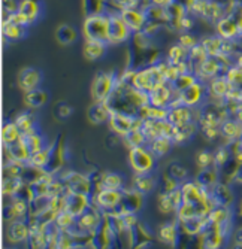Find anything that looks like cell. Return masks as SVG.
I'll use <instances>...</instances> for the list:
<instances>
[{"instance_id":"6da1fadb","label":"cell","mask_w":242,"mask_h":249,"mask_svg":"<svg viewBox=\"0 0 242 249\" xmlns=\"http://www.w3.org/2000/svg\"><path fill=\"white\" fill-rule=\"evenodd\" d=\"M57 176L63 180L68 193H78L87 196H92L94 193V182L92 179V175L66 169V170H60Z\"/></svg>"},{"instance_id":"7a4b0ae2","label":"cell","mask_w":242,"mask_h":249,"mask_svg":"<svg viewBox=\"0 0 242 249\" xmlns=\"http://www.w3.org/2000/svg\"><path fill=\"white\" fill-rule=\"evenodd\" d=\"M129 166L135 175H142V173H154L157 164V158L152 155V152L148 149L147 145L142 146H135L129 149L127 154Z\"/></svg>"},{"instance_id":"3957f363","label":"cell","mask_w":242,"mask_h":249,"mask_svg":"<svg viewBox=\"0 0 242 249\" xmlns=\"http://www.w3.org/2000/svg\"><path fill=\"white\" fill-rule=\"evenodd\" d=\"M82 35L85 39L102 40L108 43L109 35V14H92L87 15L82 24Z\"/></svg>"},{"instance_id":"277c9868","label":"cell","mask_w":242,"mask_h":249,"mask_svg":"<svg viewBox=\"0 0 242 249\" xmlns=\"http://www.w3.org/2000/svg\"><path fill=\"white\" fill-rule=\"evenodd\" d=\"M117 78L114 72H99L92 81L90 85V96L93 102H108L111 97Z\"/></svg>"},{"instance_id":"5b68a950","label":"cell","mask_w":242,"mask_h":249,"mask_svg":"<svg viewBox=\"0 0 242 249\" xmlns=\"http://www.w3.org/2000/svg\"><path fill=\"white\" fill-rule=\"evenodd\" d=\"M123 190H108L100 188L94 190L92 194V205L97 206L103 213L115 211L121 203H123Z\"/></svg>"},{"instance_id":"8992f818","label":"cell","mask_w":242,"mask_h":249,"mask_svg":"<svg viewBox=\"0 0 242 249\" xmlns=\"http://www.w3.org/2000/svg\"><path fill=\"white\" fill-rule=\"evenodd\" d=\"M30 236V224L29 219L17 218L11 222H6L5 239L8 245H23L29 242Z\"/></svg>"},{"instance_id":"52a82bcc","label":"cell","mask_w":242,"mask_h":249,"mask_svg":"<svg viewBox=\"0 0 242 249\" xmlns=\"http://www.w3.org/2000/svg\"><path fill=\"white\" fill-rule=\"evenodd\" d=\"M133 33L126 26V22L120 17V14H109V35L108 45H120L126 43L131 39Z\"/></svg>"},{"instance_id":"ba28073f","label":"cell","mask_w":242,"mask_h":249,"mask_svg":"<svg viewBox=\"0 0 242 249\" xmlns=\"http://www.w3.org/2000/svg\"><path fill=\"white\" fill-rule=\"evenodd\" d=\"M181 100L188 107H199L208 100V88L206 82H202L197 79L194 84H191L184 91H181Z\"/></svg>"},{"instance_id":"9c48e42d","label":"cell","mask_w":242,"mask_h":249,"mask_svg":"<svg viewBox=\"0 0 242 249\" xmlns=\"http://www.w3.org/2000/svg\"><path fill=\"white\" fill-rule=\"evenodd\" d=\"M42 81H43L42 71H39L37 67H32V66L23 67L17 75V87L24 94L32 91V89L39 88L42 85Z\"/></svg>"},{"instance_id":"30bf717a","label":"cell","mask_w":242,"mask_h":249,"mask_svg":"<svg viewBox=\"0 0 242 249\" xmlns=\"http://www.w3.org/2000/svg\"><path fill=\"white\" fill-rule=\"evenodd\" d=\"M156 237L163 245L177 248L180 245V239H181V230H180L178 219L173 218V221H166V222L160 224L156 231Z\"/></svg>"},{"instance_id":"8fae6325","label":"cell","mask_w":242,"mask_h":249,"mask_svg":"<svg viewBox=\"0 0 242 249\" xmlns=\"http://www.w3.org/2000/svg\"><path fill=\"white\" fill-rule=\"evenodd\" d=\"M120 17L123 18V21L126 22V26L130 29L131 33H138V32H142L147 21H148V17H147V12L141 8H127V9H123L120 12Z\"/></svg>"},{"instance_id":"7c38bea8","label":"cell","mask_w":242,"mask_h":249,"mask_svg":"<svg viewBox=\"0 0 242 249\" xmlns=\"http://www.w3.org/2000/svg\"><path fill=\"white\" fill-rule=\"evenodd\" d=\"M94 243H96V248H114L115 245H118V237H117V233L114 230V227L111 225L106 218H103L100 227L97 229L96 234H94Z\"/></svg>"},{"instance_id":"4fadbf2b","label":"cell","mask_w":242,"mask_h":249,"mask_svg":"<svg viewBox=\"0 0 242 249\" xmlns=\"http://www.w3.org/2000/svg\"><path fill=\"white\" fill-rule=\"evenodd\" d=\"M112 109L108 105V102H93L87 110V118L92 125H100L108 124L111 118Z\"/></svg>"},{"instance_id":"5bb4252c","label":"cell","mask_w":242,"mask_h":249,"mask_svg":"<svg viewBox=\"0 0 242 249\" xmlns=\"http://www.w3.org/2000/svg\"><path fill=\"white\" fill-rule=\"evenodd\" d=\"M94 182V190L108 188V190H123L124 188V178L117 172H103L97 173V176L92 175Z\"/></svg>"},{"instance_id":"9a60e30c","label":"cell","mask_w":242,"mask_h":249,"mask_svg":"<svg viewBox=\"0 0 242 249\" xmlns=\"http://www.w3.org/2000/svg\"><path fill=\"white\" fill-rule=\"evenodd\" d=\"M211 197L212 200L215 201L217 206H226V208H233L235 205V193H233V188L230 187V184L227 182H223V180H220V182L211 188Z\"/></svg>"},{"instance_id":"2e32d148","label":"cell","mask_w":242,"mask_h":249,"mask_svg":"<svg viewBox=\"0 0 242 249\" xmlns=\"http://www.w3.org/2000/svg\"><path fill=\"white\" fill-rule=\"evenodd\" d=\"M194 75L197 76V79L202 82H208L209 79L223 75V69L222 64L217 60V57H208L204 63H201L199 66H196L194 69Z\"/></svg>"},{"instance_id":"e0dca14e","label":"cell","mask_w":242,"mask_h":249,"mask_svg":"<svg viewBox=\"0 0 242 249\" xmlns=\"http://www.w3.org/2000/svg\"><path fill=\"white\" fill-rule=\"evenodd\" d=\"M215 30L217 35L220 37H223L226 40H232V39H238L241 37L242 32L239 29V24L235 17H232L230 14L223 17L218 22H215Z\"/></svg>"},{"instance_id":"ac0fdd59","label":"cell","mask_w":242,"mask_h":249,"mask_svg":"<svg viewBox=\"0 0 242 249\" xmlns=\"http://www.w3.org/2000/svg\"><path fill=\"white\" fill-rule=\"evenodd\" d=\"M3 151H5V163L8 161H19V163H29L32 152L29 151L26 142L21 138L19 141H17L15 143L11 145H3Z\"/></svg>"},{"instance_id":"d6986e66","label":"cell","mask_w":242,"mask_h":249,"mask_svg":"<svg viewBox=\"0 0 242 249\" xmlns=\"http://www.w3.org/2000/svg\"><path fill=\"white\" fill-rule=\"evenodd\" d=\"M123 203L124 205L131 211V212H135V213H139L145 205V194L141 193L139 190H136L135 187H124L123 188Z\"/></svg>"},{"instance_id":"ffe728a7","label":"cell","mask_w":242,"mask_h":249,"mask_svg":"<svg viewBox=\"0 0 242 249\" xmlns=\"http://www.w3.org/2000/svg\"><path fill=\"white\" fill-rule=\"evenodd\" d=\"M194 180L201 187L211 190L212 187H215L220 182V180H222V175H220V167L215 166V164H212V166H209L206 169H199V172H197Z\"/></svg>"},{"instance_id":"44dd1931","label":"cell","mask_w":242,"mask_h":249,"mask_svg":"<svg viewBox=\"0 0 242 249\" xmlns=\"http://www.w3.org/2000/svg\"><path fill=\"white\" fill-rule=\"evenodd\" d=\"M108 51V43L102 40H93V39H85L84 47H82V54L85 60L89 61H96L100 60L106 55Z\"/></svg>"},{"instance_id":"7402d4cb","label":"cell","mask_w":242,"mask_h":249,"mask_svg":"<svg viewBox=\"0 0 242 249\" xmlns=\"http://www.w3.org/2000/svg\"><path fill=\"white\" fill-rule=\"evenodd\" d=\"M131 187H135L136 190H139L141 193H144L145 196L147 194H151L154 190L157 188L159 185V178L152 173H142V175H135L133 173V178H131Z\"/></svg>"},{"instance_id":"603a6c76","label":"cell","mask_w":242,"mask_h":249,"mask_svg":"<svg viewBox=\"0 0 242 249\" xmlns=\"http://www.w3.org/2000/svg\"><path fill=\"white\" fill-rule=\"evenodd\" d=\"M92 206V196L78 194V193H68V211L74 215L79 216Z\"/></svg>"},{"instance_id":"cb8c5ba5","label":"cell","mask_w":242,"mask_h":249,"mask_svg":"<svg viewBox=\"0 0 242 249\" xmlns=\"http://www.w3.org/2000/svg\"><path fill=\"white\" fill-rule=\"evenodd\" d=\"M66 161V145H64V139L63 136H60L58 141L54 142V148H53V155H51V163L50 167L47 170L53 172V173H58L60 170H63Z\"/></svg>"},{"instance_id":"d4e9b609","label":"cell","mask_w":242,"mask_h":249,"mask_svg":"<svg viewBox=\"0 0 242 249\" xmlns=\"http://www.w3.org/2000/svg\"><path fill=\"white\" fill-rule=\"evenodd\" d=\"M168 120L177 127H181L184 124H188L193 121V107H188L186 105L177 106V107H170Z\"/></svg>"},{"instance_id":"484cf974","label":"cell","mask_w":242,"mask_h":249,"mask_svg":"<svg viewBox=\"0 0 242 249\" xmlns=\"http://www.w3.org/2000/svg\"><path fill=\"white\" fill-rule=\"evenodd\" d=\"M147 146L152 152V155L157 158V160H162V158H165L172 151L175 143H173L172 139L166 138V136H160V138H156V139L149 141L147 143Z\"/></svg>"},{"instance_id":"4316f807","label":"cell","mask_w":242,"mask_h":249,"mask_svg":"<svg viewBox=\"0 0 242 249\" xmlns=\"http://www.w3.org/2000/svg\"><path fill=\"white\" fill-rule=\"evenodd\" d=\"M197 133H199V124L191 121V123L184 124L181 127H177L172 141H173L175 145H186L190 141H193V138H194Z\"/></svg>"},{"instance_id":"83f0119b","label":"cell","mask_w":242,"mask_h":249,"mask_svg":"<svg viewBox=\"0 0 242 249\" xmlns=\"http://www.w3.org/2000/svg\"><path fill=\"white\" fill-rule=\"evenodd\" d=\"M24 103L30 110L40 109L48 103V93L40 87L36 89H32V91L24 94Z\"/></svg>"},{"instance_id":"f1b7e54d","label":"cell","mask_w":242,"mask_h":249,"mask_svg":"<svg viewBox=\"0 0 242 249\" xmlns=\"http://www.w3.org/2000/svg\"><path fill=\"white\" fill-rule=\"evenodd\" d=\"M133 233H135V248H148L151 246V242H152V237L156 233H152L149 230V227L144 222H138L136 227L133 229Z\"/></svg>"},{"instance_id":"f546056e","label":"cell","mask_w":242,"mask_h":249,"mask_svg":"<svg viewBox=\"0 0 242 249\" xmlns=\"http://www.w3.org/2000/svg\"><path fill=\"white\" fill-rule=\"evenodd\" d=\"M53 148H54V142H53V143L50 142V145H47L43 149H40V151L32 154L29 163H30L32 166L39 167V169H48V167H50V163H51Z\"/></svg>"},{"instance_id":"4dcf8cb0","label":"cell","mask_w":242,"mask_h":249,"mask_svg":"<svg viewBox=\"0 0 242 249\" xmlns=\"http://www.w3.org/2000/svg\"><path fill=\"white\" fill-rule=\"evenodd\" d=\"M21 138H23V141L26 142L29 151L32 154L43 149L47 145H50V142H47V138L43 134H40L37 130L32 131V133H26V134H21Z\"/></svg>"},{"instance_id":"1f68e13d","label":"cell","mask_w":242,"mask_h":249,"mask_svg":"<svg viewBox=\"0 0 242 249\" xmlns=\"http://www.w3.org/2000/svg\"><path fill=\"white\" fill-rule=\"evenodd\" d=\"M14 123L17 124V127L19 128L21 134H26V133H32L35 130H37V125H36V118H35V114L30 110H24L18 114L14 120Z\"/></svg>"},{"instance_id":"d6a6232c","label":"cell","mask_w":242,"mask_h":249,"mask_svg":"<svg viewBox=\"0 0 242 249\" xmlns=\"http://www.w3.org/2000/svg\"><path fill=\"white\" fill-rule=\"evenodd\" d=\"M18 12L23 14L29 22L30 26L33 22L39 18V14H40V5L37 0H19V6H18Z\"/></svg>"},{"instance_id":"836d02e7","label":"cell","mask_w":242,"mask_h":249,"mask_svg":"<svg viewBox=\"0 0 242 249\" xmlns=\"http://www.w3.org/2000/svg\"><path fill=\"white\" fill-rule=\"evenodd\" d=\"M26 29L24 26H19L17 24V22L14 21H9V19H5L3 22V36L6 40H19V39H23L26 36Z\"/></svg>"},{"instance_id":"e575fe53","label":"cell","mask_w":242,"mask_h":249,"mask_svg":"<svg viewBox=\"0 0 242 249\" xmlns=\"http://www.w3.org/2000/svg\"><path fill=\"white\" fill-rule=\"evenodd\" d=\"M56 39L60 45H72L78 39V33L69 24H60L56 29Z\"/></svg>"},{"instance_id":"d590c367","label":"cell","mask_w":242,"mask_h":249,"mask_svg":"<svg viewBox=\"0 0 242 249\" xmlns=\"http://www.w3.org/2000/svg\"><path fill=\"white\" fill-rule=\"evenodd\" d=\"M166 60H168L169 64L177 66V64L188 60V50L184 48L181 43H175L169 48V51L166 54Z\"/></svg>"},{"instance_id":"8d00e7d4","label":"cell","mask_w":242,"mask_h":249,"mask_svg":"<svg viewBox=\"0 0 242 249\" xmlns=\"http://www.w3.org/2000/svg\"><path fill=\"white\" fill-rule=\"evenodd\" d=\"M121 145L129 151L135 146H142L147 145V138L142 133V130H131L129 134H126L124 138H121Z\"/></svg>"},{"instance_id":"74e56055","label":"cell","mask_w":242,"mask_h":249,"mask_svg":"<svg viewBox=\"0 0 242 249\" xmlns=\"http://www.w3.org/2000/svg\"><path fill=\"white\" fill-rule=\"evenodd\" d=\"M202 45L206 48L209 57H218L220 54L223 53V43H224V39L220 37L218 35L217 36H209V37H204L202 40Z\"/></svg>"},{"instance_id":"f35d334b","label":"cell","mask_w":242,"mask_h":249,"mask_svg":"<svg viewBox=\"0 0 242 249\" xmlns=\"http://www.w3.org/2000/svg\"><path fill=\"white\" fill-rule=\"evenodd\" d=\"M19 139H21V131L17 127V124L14 121L5 123V125L2 128V142H3V145L15 143Z\"/></svg>"},{"instance_id":"ab89813d","label":"cell","mask_w":242,"mask_h":249,"mask_svg":"<svg viewBox=\"0 0 242 249\" xmlns=\"http://www.w3.org/2000/svg\"><path fill=\"white\" fill-rule=\"evenodd\" d=\"M208 57H209V54H208L206 48L202 45V42H199L197 45H194L191 50H188V61L193 66V72L196 69V66H199L201 63H204Z\"/></svg>"},{"instance_id":"60d3db41","label":"cell","mask_w":242,"mask_h":249,"mask_svg":"<svg viewBox=\"0 0 242 249\" xmlns=\"http://www.w3.org/2000/svg\"><path fill=\"white\" fill-rule=\"evenodd\" d=\"M232 158H233V154H232V149H230L229 145L222 143L214 151V164L218 166L220 169L224 167L232 160Z\"/></svg>"},{"instance_id":"b9f144b4","label":"cell","mask_w":242,"mask_h":249,"mask_svg":"<svg viewBox=\"0 0 242 249\" xmlns=\"http://www.w3.org/2000/svg\"><path fill=\"white\" fill-rule=\"evenodd\" d=\"M76 219H78L76 215H74L71 211L66 209V211H63V212H58V213H57L54 222L57 224V227H58L60 230H71V229L74 227V225H75Z\"/></svg>"},{"instance_id":"7bdbcfd3","label":"cell","mask_w":242,"mask_h":249,"mask_svg":"<svg viewBox=\"0 0 242 249\" xmlns=\"http://www.w3.org/2000/svg\"><path fill=\"white\" fill-rule=\"evenodd\" d=\"M197 81V76L193 73V72H188V73H181L177 79H175L173 82H170L169 85L175 89V91H184L186 88H188L191 84H194Z\"/></svg>"},{"instance_id":"ee69618b","label":"cell","mask_w":242,"mask_h":249,"mask_svg":"<svg viewBox=\"0 0 242 249\" xmlns=\"http://www.w3.org/2000/svg\"><path fill=\"white\" fill-rule=\"evenodd\" d=\"M21 185H23V180L17 179V178H3V187L2 193L6 198H12L18 194Z\"/></svg>"},{"instance_id":"f6af8a7d","label":"cell","mask_w":242,"mask_h":249,"mask_svg":"<svg viewBox=\"0 0 242 249\" xmlns=\"http://www.w3.org/2000/svg\"><path fill=\"white\" fill-rule=\"evenodd\" d=\"M157 211L168 216V215H175V208L172 205V200L169 197V193H165V191H160L159 196H157Z\"/></svg>"},{"instance_id":"bcb514c9","label":"cell","mask_w":242,"mask_h":249,"mask_svg":"<svg viewBox=\"0 0 242 249\" xmlns=\"http://www.w3.org/2000/svg\"><path fill=\"white\" fill-rule=\"evenodd\" d=\"M196 166L199 169H206L214 164V152L209 149H201L194 155Z\"/></svg>"},{"instance_id":"7dc6e473","label":"cell","mask_w":242,"mask_h":249,"mask_svg":"<svg viewBox=\"0 0 242 249\" xmlns=\"http://www.w3.org/2000/svg\"><path fill=\"white\" fill-rule=\"evenodd\" d=\"M159 185L162 187V191H165V193H172L173 190L180 188L181 182H180V180L175 179V178H172V176L165 170L163 175L159 178Z\"/></svg>"},{"instance_id":"c3c4849f","label":"cell","mask_w":242,"mask_h":249,"mask_svg":"<svg viewBox=\"0 0 242 249\" xmlns=\"http://www.w3.org/2000/svg\"><path fill=\"white\" fill-rule=\"evenodd\" d=\"M166 172H168L172 178H175L177 180H180V182H184V180H187V176H188V170H187L183 164H180V163H177V161L168 164Z\"/></svg>"},{"instance_id":"681fc988","label":"cell","mask_w":242,"mask_h":249,"mask_svg":"<svg viewBox=\"0 0 242 249\" xmlns=\"http://www.w3.org/2000/svg\"><path fill=\"white\" fill-rule=\"evenodd\" d=\"M224 76L227 78L232 87H242V67H239L238 64L230 66L226 71Z\"/></svg>"},{"instance_id":"f907efd6","label":"cell","mask_w":242,"mask_h":249,"mask_svg":"<svg viewBox=\"0 0 242 249\" xmlns=\"http://www.w3.org/2000/svg\"><path fill=\"white\" fill-rule=\"evenodd\" d=\"M72 106L69 103H66V102H58L56 106H54V115L58 121H64V120H68L71 115H72Z\"/></svg>"},{"instance_id":"816d5d0a","label":"cell","mask_w":242,"mask_h":249,"mask_svg":"<svg viewBox=\"0 0 242 249\" xmlns=\"http://www.w3.org/2000/svg\"><path fill=\"white\" fill-rule=\"evenodd\" d=\"M168 114H169V107H159V106H148V118L149 120H157V121H163L168 120Z\"/></svg>"},{"instance_id":"f5cc1de1","label":"cell","mask_w":242,"mask_h":249,"mask_svg":"<svg viewBox=\"0 0 242 249\" xmlns=\"http://www.w3.org/2000/svg\"><path fill=\"white\" fill-rule=\"evenodd\" d=\"M178 43H181L183 47L187 48V50H191L194 45L199 43V40H197V37L190 32H181L180 36H178Z\"/></svg>"},{"instance_id":"db71d44e","label":"cell","mask_w":242,"mask_h":249,"mask_svg":"<svg viewBox=\"0 0 242 249\" xmlns=\"http://www.w3.org/2000/svg\"><path fill=\"white\" fill-rule=\"evenodd\" d=\"M3 219L5 222H11L14 219H17V213L14 211V206H12V203L8 201L6 205H5V209H3Z\"/></svg>"},{"instance_id":"11a10c76","label":"cell","mask_w":242,"mask_h":249,"mask_svg":"<svg viewBox=\"0 0 242 249\" xmlns=\"http://www.w3.org/2000/svg\"><path fill=\"white\" fill-rule=\"evenodd\" d=\"M18 6H19V2H17V0H3V9L8 15L17 12Z\"/></svg>"},{"instance_id":"9f6ffc18","label":"cell","mask_w":242,"mask_h":249,"mask_svg":"<svg viewBox=\"0 0 242 249\" xmlns=\"http://www.w3.org/2000/svg\"><path fill=\"white\" fill-rule=\"evenodd\" d=\"M151 5H156V6H162V8H169L175 0H149Z\"/></svg>"}]
</instances>
